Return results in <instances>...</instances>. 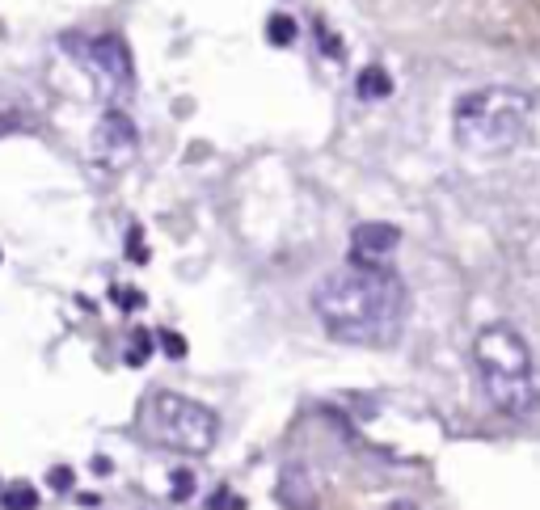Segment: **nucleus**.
<instances>
[{"label": "nucleus", "instance_id": "1", "mask_svg": "<svg viewBox=\"0 0 540 510\" xmlns=\"http://www.w3.org/2000/svg\"><path fill=\"white\" fill-rule=\"evenodd\" d=\"M406 282L388 266H338L312 287V313L334 342L393 346L406 325Z\"/></svg>", "mask_w": 540, "mask_h": 510}, {"label": "nucleus", "instance_id": "2", "mask_svg": "<svg viewBox=\"0 0 540 510\" xmlns=\"http://www.w3.org/2000/svg\"><path fill=\"white\" fill-rule=\"evenodd\" d=\"M452 135L461 153L494 161L515 153L532 135V98L511 85H485L456 101Z\"/></svg>", "mask_w": 540, "mask_h": 510}, {"label": "nucleus", "instance_id": "3", "mask_svg": "<svg viewBox=\"0 0 540 510\" xmlns=\"http://www.w3.org/2000/svg\"><path fill=\"white\" fill-rule=\"evenodd\" d=\"M473 358L482 371V388L494 409L507 418H528L536 413V380H532V350L511 325H485L473 342Z\"/></svg>", "mask_w": 540, "mask_h": 510}, {"label": "nucleus", "instance_id": "4", "mask_svg": "<svg viewBox=\"0 0 540 510\" xmlns=\"http://www.w3.org/2000/svg\"><path fill=\"white\" fill-rule=\"evenodd\" d=\"M140 430L177 456H207L220 434V418L182 392H153L140 409Z\"/></svg>", "mask_w": 540, "mask_h": 510}, {"label": "nucleus", "instance_id": "5", "mask_svg": "<svg viewBox=\"0 0 540 510\" xmlns=\"http://www.w3.org/2000/svg\"><path fill=\"white\" fill-rule=\"evenodd\" d=\"M68 51L77 55V64L89 72V85L111 110H122L135 89V68L132 51L119 34H101V38H85V43H68Z\"/></svg>", "mask_w": 540, "mask_h": 510}, {"label": "nucleus", "instance_id": "6", "mask_svg": "<svg viewBox=\"0 0 540 510\" xmlns=\"http://www.w3.org/2000/svg\"><path fill=\"white\" fill-rule=\"evenodd\" d=\"M135 153H140V135H135V122L127 119V110H106L89 135V161L119 174L135 161Z\"/></svg>", "mask_w": 540, "mask_h": 510}, {"label": "nucleus", "instance_id": "7", "mask_svg": "<svg viewBox=\"0 0 540 510\" xmlns=\"http://www.w3.org/2000/svg\"><path fill=\"white\" fill-rule=\"evenodd\" d=\"M401 245V232L393 224H359L351 232V261L355 266H385Z\"/></svg>", "mask_w": 540, "mask_h": 510}, {"label": "nucleus", "instance_id": "8", "mask_svg": "<svg viewBox=\"0 0 540 510\" xmlns=\"http://www.w3.org/2000/svg\"><path fill=\"white\" fill-rule=\"evenodd\" d=\"M279 498H283L287 510H312V502H317V494H312L309 485V473L300 464H291L283 473V481H279Z\"/></svg>", "mask_w": 540, "mask_h": 510}, {"label": "nucleus", "instance_id": "9", "mask_svg": "<svg viewBox=\"0 0 540 510\" xmlns=\"http://www.w3.org/2000/svg\"><path fill=\"white\" fill-rule=\"evenodd\" d=\"M355 89H359V98L367 101H380L393 93V77H388L385 68H364L359 77H355Z\"/></svg>", "mask_w": 540, "mask_h": 510}, {"label": "nucleus", "instance_id": "10", "mask_svg": "<svg viewBox=\"0 0 540 510\" xmlns=\"http://www.w3.org/2000/svg\"><path fill=\"white\" fill-rule=\"evenodd\" d=\"M0 506L5 510H34L38 506V489L26 485V481H17V485H9L5 494H0Z\"/></svg>", "mask_w": 540, "mask_h": 510}, {"label": "nucleus", "instance_id": "11", "mask_svg": "<svg viewBox=\"0 0 540 510\" xmlns=\"http://www.w3.org/2000/svg\"><path fill=\"white\" fill-rule=\"evenodd\" d=\"M266 43L270 47H291L296 43V22H291L287 13H275V17L266 22Z\"/></svg>", "mask_w": 540, "mask_h": 510}, {"label": "nucleus", "instance_id": "12", "mask_svg": "<svg viewBox=\"0 0 540 510\" xmlns=\"http://www.w3.org/2000/svg\"><path fill=\"white\" fill-rule=\"evenodd\" d=\"M148 350H153V334H148V329H135L132 350H127V363H132V367H140L143 358H148Z\"/></svg>", "mask_w": 540, "mask_h": 510}, {"label": "nucleus", "instance_id": "13", "mask_svg": "<svg viewBox=\"0 0 540 510\" xmlns=\"http://www.w3.org/2000/svg\"><path fill=\"white\" fill-rule=\"evenodd\" d=\"M195 494V473L190 468H177L174 473V502H186Z\"/></svg>", "mask_w": 540, "mask_h": 510}, {"label": "nucleus", "instance_id": "14", "mask_svg": "<svg viewBox=\"0 0 540 510\" xmlns=\"http://www.w3.org/2000/svg\"><path fill=\"white\" fill-rule=\"evenodd\" d=\"M156 337H161V346H165V355H169V358H182V355H186V342H182V337H177L174 329H161Z\"/></svg>", "mask_w": 540, "mask_h": 510}, {"label": "nucleus", "instance_id": "15", "mask_svg": "<svg viewBox=\"0 0 540 510\" xmlns=\"http://www.w3.org/2000/svg\"><path fill=\"white\" fill-rule=\"evenodd\" d=\"M114 304H122V308H140V292H119V287H114Z\"/></svg>", "mask_w": 540, "mask_h": 510}, {"label": "nucleus", "instance_id": "16", "mask_svg": "<svg viewBox=\"0 0 540 510\" xmlns=\"http://www.w3.org/2000/svg\"><path fill=\"white\" fill-rule=\"evenodd\" d=\"M51 485L68 489V485H72V473H68V468H56V473H51Z\"/></svg>", "mask_w": 540, "mask_h": 510}, {"label": "nucleus", "instance_id": "17", "mask_svg": "<svg viewBox=\"0 0 540 510\" xmlns=\"http://www.w3.org/2000/svg\"><path fill=\"white\" fill-rule=\"evenodd\" d=\"M132 258H135V261H143V250H140V228L132 232Z\"/></svg>", "mask_w": 540, "mask_h": 510}]
</instances>
